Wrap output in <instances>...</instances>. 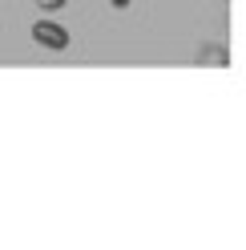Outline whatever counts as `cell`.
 <instances>
[{
	"label": "cell",
	"instance_id": "obj_1",
	"mask_svg": "<svg viewBox=\"0 0 246 250\" xmlns=\"http://www.w3.org/2000/svg\"><path fill=\"white\" fill-rule=\"evenodd\" d=\"M33 41L41 44V49L65 53V49H69V28L57 24V21H37V24H33Z\"/></svg>",
	"mask_w": 246,
	"mask_h": 250
},
{
	"label": "cell",
	"instance_id": "obj_2",
	"mask_svg": "<svg viewBox=\"0 0 246 250\" xmlns=\"http://www.w3.org/2000/svg\"><path fill=\"white\" fill-rule=\"evenodd\" d=\"M194 65H206V69H226V65H230L226 44H222V41H202V44H198V53H194Z\"/></svg>",
	"mask_w": 246,
	"mask_h": 250
},
{
	"label": "cell",
	"instance_id": "obj_3",
	"mask_svg": "<svg viewBox=\"0 0 246 250\" xmlns=\"http://www.w3.org/2000/svg\"><path fill=\"white\" fill-rule=\"evenodd\" d=\"M37 4H41L44 12H57V8H65V4H69V0H37Z\"/></svg>",
	"mask_w": 246,
	"mask_h": 250
},
{
	"label": "cell",
	"instance_id": "obj_4",
	"mask_svg": "<svg viewBox=\"0 0 246 250\" xmlns=\"http://www.w3.org/2000/svg\"><path fill=\"white\" fill-rule=\"evenodd\" d=\"M113 4H117V8H125V4H129V0H113Z\"/></svg>",
	"mask_w": 246,
	"mask_h": 250
}]
</instances>
